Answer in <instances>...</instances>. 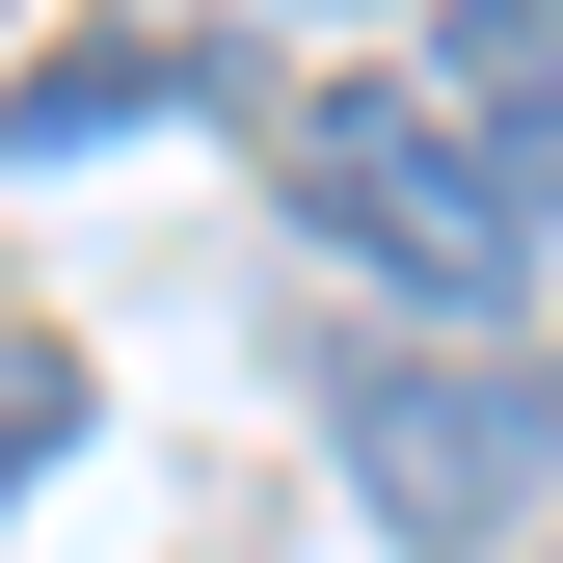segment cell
Here are the masks:
<instances>
[{
	"instance_id": "obj_6",
	"label": "cell",
	"mask_w": 563,
	"mask_h": 563,
	"mask_svg": "<svg viewBox=\"0 0 563 563\" xmlns=\"http://www.w3.org/2000/svg\"><path fill=\"white\" fill-rule=\"evenodd\" d=\"M483 188H510V242H563V108H510V134H483Z\"/></svg>"
},
{
	"instance_id": "obj_4",
	"label": "cell",
	"mask_w": 563,
	"mask_h": 563,
	"mask_svg": "<svg viewBox=\"0 0 563 563\" xmlns=\"http://www.w3.org/2000/svg\"><path fill=\"white\" fill-rule=\"evenodd\" d=\"M430 81H456V108H563V0H456Z\"/></svg>"
},
{
	"instance_id": "obj_3",
	"label": "cell",
	"mask_w": 563,
	"mask_h": 563,
	"mask_svg": "<svg viewBox=\"0 0 563 563\" xmlns=\"http://www.w3.org/2000/svg\"><path fill=\"white\" fill-rule=\"evenodd\" d=\"M216 81H242L216 27H81V54H27V81H0V162H108V134H188Z\"/></svg>"
},
{
	"instance_id": "obj_2",
	"label": "cell",
	"mask_w": 563,
	"mask_h": 563,
	"mask_svg": "<svg viewBox=\"0 0 563 563\" xmlns=\"http://www.w3.org/2000/svg\"><path fill=\"white\" fill-rule=\"evenodd\" d=\"M537 456H563V402H537L483 322H456V349H376V376H349V483H376V510L430 537V563H456V537H510V510H537Z\"/></svg>"
},
{
	"instance_id": "obj_5",
	"label": "cell",
	"mask_w": 563,
	"mask_h": 563,
	"mask_svg": "<svg viewBox=\"0 0 563 563\" xmlns=\"http://www.w3.org/2000/svg\"><path fill=\"white\" fill-rule=\"evenodd\" d=\"M54 456H81V349H54V322H0V510H27Z\"/></svg>"
},
{
	"instance_id": "obj_1",
	"label": "cell",
	"mask_w": 563,
	"mask_h": 563,
	"mask_svg": "<svg viewBox=\"0 0 563 563\" xmlns=\"http://www.w3.org/2000/svg\"><path fill=\"white\" fill-rule=\"evenodd\" d=\"M296 216L376 268V296H430V322H483V296L537 268L510 188H483V134H456L430 81H322V108H296Z\"/></svg>"
}]
</instances>
